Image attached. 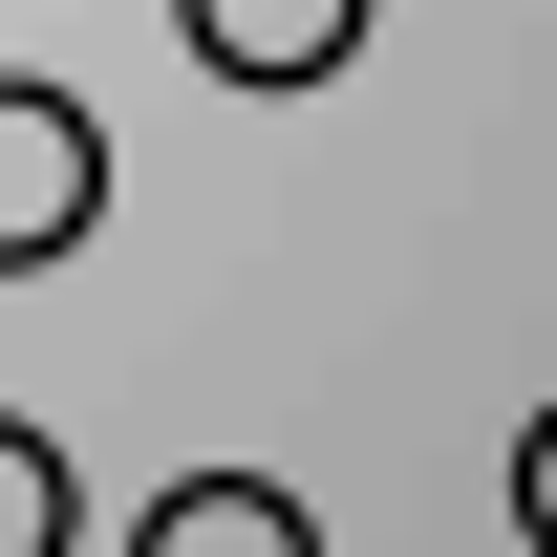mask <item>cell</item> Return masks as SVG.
<instances>
[{"instance_id": "3", "label": "cell", "mask_w": 557, "mask_h": 557, "mask_svg": "<svg viewBox=\"0 0 557 557\" xmlns=\"http://www.w3.org/2000/svg\"><path fill=\"white\" fill-rule=\"evenodd\" d=\"M129 557H322V515H300L278 472H172L129 515Z\"/></svg>"}, {"instance_id": "4", "label": "cell", "mask_w": 557, "mask_h": 557, "mask_svg": "<svg viewBox=\"0 0 557 557\" xmlns=\"http://www.w3.org/2000/svg\"><path fill=\"white\" fill-rule=\"evenodd\" d=\"M0 557H65V450L0 408Z\"/></svg>"}, {"instance_id": "1", "label": "cell", "mask_w": 557, "mask_h": 557, "mask_svg": "<svg viewBox=\"0 0 557 557\" xmlns=\"http://www.w3.org/2000/svg\"><path fill=\"white\" fill-rule=\"evenodd\" d=\"M108 236V129H86L65 86H0V278H44Z\"/></svg>"}, {"instance_id": "2", "label": "cell", "mask_w": 557, "mask_h": 557, "mask_svg": "<svg viewBox=\"0 0 557 557\" xmlns=\"http://www.w3.org/2000/svg\"><path fill=\"white\" fill-rule=\"evenodd\" d=\"M214 86H344L364 65V0H172Z\"/></svg>"}, {"instance_id": "5", "label": "cell", "mask_w": 557, "mask_h": 557, "mask_svg": "<svg viewBox=\"0 0 557 557\" xmlns=\"http://www.w3.org/2000/svg\"><path fill=\"white\" fill-rule=\"evenodd\" d=\"M515 536H536V557H557V408H536V429H515Z\"/></svg>"}]
</instances>
